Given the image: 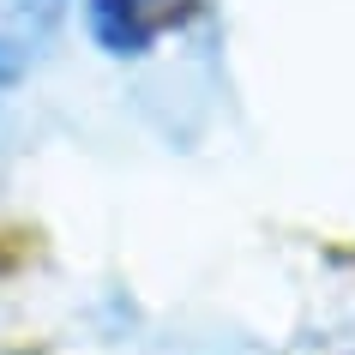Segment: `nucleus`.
I'll use <instances>...</instances> for the list:
<instances>
[{
	"mask_svg": "<svg viewBox=\"0 0 355 355\" xmlns=\"http://www.w3.org/2000/svg\"><path fill=\"white\" fill-rule=\"evenodd\" d=\"M19 78V55H12V42L0 37V85H12Z\"/></svg>",
	"mask_w": 355,
	"mask_h": 355,
	"instance_id": "nucleus-2",
	"label": "nucleus"
},
{
	"mask_svg": "<svg viewBox=\"0 0 355 355\" xmlns=\"http://www.w3.org/2000/svg\"><path fill=\"white\" fill-rule=\"evenodd\" d=\"M85 24L103 55L114 60H139L163 24V6L157 0H85Z\"/></svg>",
	"mask_w": 355,
	"mask_h": 355,
	"instance_id": "nucleus-1",
	"label": "nucleus"
}]
</instances>
